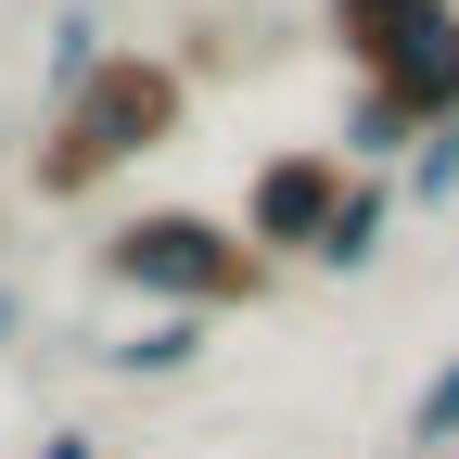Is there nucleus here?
Instances as JSON below:
<instances>
[{
  "instance_id": "nucleus-1",
  "label": "nucleus",
  "mask_w": 459,
  "mask_h": 459,
  "mask_svg": "<svg viewBox=\"0 0 459 459\" xmlns=\"http://www.w3.org/2000/svg\"><path fill=\"white\" fill-rule=\"evenodd\" d=\"M166 102H179V90H166L153 65H90V90L65 102V141H51V166H39V179H51V192H77L90 166L141 153V141L166 128Z\"/></svg>"
},
{
  "instance_id": "nucleus-2",
  "label": "nucleus",
  "mask_w": 459,
  "mask_h": 459,
  "mask_svg": "<svg viewBox=\"0 0 459 459\" xmlns=\"http://www.w3.org/2000/svg\"><path fill=\"white\" fill-rule=\"evenodd\" d=\"M115 281H153V294L217 307V294H255V255L230 243V230H204V217H141V230H115Z\"/></svg>"
},
{
  "instance_id": "nucleus-3",
  "label": "nucleus",
  "mask_w": 459,
  "mask_h": 459,
  "mask_svg": "<svg viewBox=\"0 0 459 459\" xmlns=\"http://www.w3.org/2000/svg\"><path fill=\"white\" fill-rule=\"evenodd\" d=\"M319 204H332V166H268L255 230H268V243H307V230H319Z\"/></svg>"
},
{
  "instance_id": "nucleus-4",
  "label": "nucleus",
  "mask_w": 459,
  "mask_h": 459,
  "mask_svg": "<svg viewBox=\"0 0 459 459\" xmlns=\"http://www.w3.org/2000/svg\"><path fill=\"white\" fill-rule=\"evenodd\" d=\"M115 358H128V370H179V358H192V319H166V332H141V344H115Z\"/></svg>"
},
{
  "instance_id": "nucleus-5",
  "label": "nucleus",
  "mask_w": 459,
  "mask_h": 459,
  "mask_svg": "<svg viewBox=\"0 0 459 459\" xmlns=\"http://www.w3.org/2000/svg\"><path fill=\"white\" fill-rule=\"evenodd\" d=\"M421 434H434V446H446V434H459V370H446V383H434V395H421Z\"/></svg>"
},
{
  "instance_id": "nucleus-6",
  "label": "nucleus",
  "mask_w": 459,
  "mask_h": 459,
  "mask_svg": "<svg viewBox=\"0 0 459 459\" xmlns=\"http://www.w3.org/2000/svg\"><path fill=\"white\" fill-rule=\"evenodd\" d=\"M51 459H90V434H65V446H51Z\"/></svg>"
},
{
  "instance_id": "nucleus-7",
  "label": "nucleus",
  "mask_w": 459,
  "mask_h": 459,
  "mask_svg": "<svg viewBox=\"0 0 459 459\" xmlns=\"http://www.w3.org/2000/svg\"><path fill=\"white\" fill-rule=\"evenodd\" d=\"M0 332H13V294H0Z\"/></svg>"
}]
</instances>
